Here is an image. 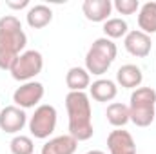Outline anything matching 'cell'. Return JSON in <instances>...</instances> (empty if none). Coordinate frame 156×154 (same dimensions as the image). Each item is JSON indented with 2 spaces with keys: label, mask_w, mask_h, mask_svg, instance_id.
<instances>
[{
  "label": "cell",
  "mask_w": 156,
  "mask_h": 154,
  "mask_svg": "<svg viewBox=\"0 0 156 154\" xmlns=\"http://www.w3.org/2000/svg\"><path fill=\"white\" fill-rule=\"evenodd\" d=\"M66 109L69 116V134L76 142L93 138V109L91 98L85 93H69L66 96Z\"/></svg>",
  "instance_id": "6da1fadb"
},
{
  "label": "cell",
  "mask_w": 156,
  "mask_h": 154,
  "mask_svg": "<svg viewBox=\"0 0 156 154\" xmlns=\"http://www.w3.org/2000/svg\"><path fill=\"white\" fill-rule=\"evenodd\" d=\"M129 102V120L136 127H149L156 120V91L153 87L134 89Z\"/></svg>",
  "instance_id": "7a4b0ae2"
},
{
  "label": "cell",
  "mask_w": 156,
  "mask_h": 154,
  "mask_svg": "<svg viewBox=\"0 0 156 154\" xmlns=\"http://www.w3.org/2000/svg\"><path fill=\"white\" fill-rule=\"evenodd\" d=\"M116 44L109 38H96L93 42V45L89 47L87 54H85V69L89 75L94 76H102L104 73H107V69L113 65L115 58H116Z\"/></svg>",
  "instance_id": "3957f363"
},
{
  "label": "cell",
  "mask_w": 156,
  "mask_h": 154,
  "mask_svg": "<svg viewBox=\"0 0 156 154\" xmlns=\"http://www.w3.org/2000/svg\"><path fill=\"white\" fill-rule=\"evenodd\" d=\"M27 44V37L22 29V24L16 16L5 15L0 18V53L9 54H22Z\"/></svg>",
  "instance_id": "277c9868"
},
{
  "label": "cell",
  "mask_w": 156,
  "mask_h": 154,
  "mask_svg": "<svg viewBox=\"0 0 156 154\" xmlns=\"http://www.w3.org/2000/svg\"><path fill=\"white\" fill-rule=\"evenodd\" d=\"M44 67V58L38 51L31 49V51H24L22 54H18V58L15 60L13 67H11V76L16 82H33V78L38 76Z\"/></svg>",
  "instance_id": "5b68a950"
},
{
  "label": "cell",
  "mask_w": 156,
  "mask_h": 154,
  "mask_svg": "<svg viewBox=\"0 0 156 154\" xmlns=\"http://www.w3.org/2000/svg\"><path fill=\"white\" fill-rule=\"evenodd\" d=\"M56 121H58V114L53 105H47V103L38 105L33 116L29 118V132L37 140H45L55 132Z\"/></svg>",
  "instance_id": "8992f818"
},
{
  "label": "cell",
  "mask_w": 156,
  "mask_h": 154,
  "mask_svg": "<svg viewBox=\"0 0 156 154\" xmlns=\"http://www.w3.org/2000/svg\"><path fill=\"white\" fill-rule=\"evenodd\" d=\"M44 85L40 82H26L13 93V102L20 109H31L44 98Z\"/></svg>",
  "instance_id": "52a82bcc"
},
{
  "label": "cell",
  "mask_w": 156,
  "mask_h": 154,
  "mask_svg": "<svg viewBox=\"0 0 156 154\" xmlns=\"http://www.w3.org/2000/svg\"><path fill=\"white\" fill-rule=\"evenodd\" d=\"M27 123V114L24 109L16 105H7L0 111V129L5 134H16L20 132Z\"/></svg>",
  "instance_id": "ba28073f"
},
{
  "label": "cell",
  "mask_w": 156,
  "mask_h": 154,
  "mask_svg": "<svg viewBox=\"0 0 156 154\" xmlns=\"http://www.w3.org/2000/svg\"><path fill=\"white\" fill-rule=\"evenodd\" d=\"M123 45L127 49L129 54L136 56V58H145L151 49H153V42H151V37L142 33L140 29L138 31H129L123 38Z\"/></svg>",
  "instance_id": "9c48e42d"
},
{
  "label": "cell",
  "mask_w": 156,
  "mask_h": 154,
  "mask_svg": "<svg viewBox=\"0 0 156 154\" xmlns=\"http://www.w3.org/2000/svg\"><path fill=\"white\" fill-rule=\"evenodd\" d=\"M107 149L111 154H136V143L129 131L115 129L107 136Z\"/></svg>",
  "instance_id": "30bf717a"
},
{
  "label": "cell",
  "mask_w": 156,
  "mask_h": 154,
  "mask_svg": "<svg viewBox=\"0 0 156 154\" xmlns=\"http://www.w3.org/2000/svg\"><path fill=\"white\" fill-rule=\"evenodd\" d=\"M82 11L89 22H107L113 11L111 0H85L82 4Z\"/></svg>",
  "instance_id": "8fae6325"
},
{
  "label": "cell",
  "mask_w": 156,
  "mask_h": 154,
  "mask_svg": "<svg viewBox=\"0 0 156 154\" xmlns=\"http://www.w3.org/2000/svg\"><path fill=\"white\" fill-rule=\"evenodd\" d=\"M118 94V87L113 80H105L100 78L96 82H93L89 85V98H93L94 102H113Z\"/></svg>",
  "instance_id": "7c38bea8"
},
{
  "label": "cell",
  "mask_w": 156,
  "mask_h": 154,
  "mask_svg": "<svg viewBox=\"0 0 156 154\" xmlns=\"http://www.w3.org/2000/svg\"><path fill=\"white\" fill-rule=\"evenodd\" d=\"M76 147L78 142L71 134H62V136H56L45 142L40 154H75Z\"/></svg>",
  "instance_id": "4fadbf2b"
},
{
  "label": "cell",
  "mask_w": 156,
  "mask_h": 154,
  "mask_svg": "<svg viewBox=\"0 0 156 154\" xmlns=\"http://www.w3.org/2000/svg\"><path fill=\"white\" fill-rule=\"evenodd\" d=\"M116 82L123 89H138L144 82L142 69L134 64H125L116 71Z\"/></svg>",
  "instance_id": "5bb4252c"
},
{
  "label": "cell",
  "mask_w": 156,
  "mask_h": 154,
  "mask_svg": "<svg viewBox=\"0 0 156 154\" xmlns=\"http://www.w3.org/2000/svg\"><path fill=\"white\" fill-rule=\"evenodd\" d=\"M66 85L69 87V93H85L91 85V75L83 67H71L66 75Z\"/></svg>",
  "instance_id": "9a60e30c"
},
{
  "label": "cell",
  "mask_w": 156,
  "mask_h": 154,
  "mask_svg": "<svg viewBox=\"0 0 156 154\" xmlns=\"http://www.w3.org/2000/svg\"><path fill=\"white\" fill-rule=\"evenodd\" d=\"M26 20H27V26L33 27V29H42L45 26L51 24L53 20V11L51 7L44 5V4H37V5H31L27 15H26Z\"/></svg>",
  "instance_id": "2e32d148"
},
{
  "label": "cell",
  "mask_w": 156,
  "mask_h": 154,
  "mask_svg": "<svg viewBox=\"0 0 156 154\" xmlns=\"http://www.w3.org/2000/svg\"><path fill=\"white\" fill-rule=\"evenodd\" d=\"M138 27L145 35L156 33V2H145L138 11Z\"/></svg>",
  "instance_id": "e0dca14e"
},
{
  "label": "cell",
  "mask_w": 156,
  "mask_h": 154,
  "mask_svg": "<svg viewBox=\"0 0 156 154\" xmlns=\"http://www.w3.org/2000/svg\"><path fill=\"white\" fill-rule=\"evenodd\" d=\"M105 116H107V121L116 127V129H122L129 120V107L125 103H120V102H113L109 103L107 111H105Z\"/></svg>",
  "instance_id": "ac0fdd59"
},
{
  "label": "cell",
  "mask_w": 156,
  "mask_h": 154,
  "mask_svg": "<svg viewBox=\"0 0 156 154\" xmlns=\"http://www.w3.org/2000/svg\"><path fill=\"white\" fill-rule=\"evenodd\" d=\"M104 33H105V38L109 40L122 38L129 33V26L123 18H109L107 22H104Z\"/></svg>",
  "instance_id": "d6986e66"
},
{
  "label": "cell",
  "mask_w": 156,
  "mask_h": 154,
  "mask_svg": "<svg viewBox=\"0 0 156 154\" xmlns=\"http://www.w3.org/2000/svg\"><path fill=\"white\" fill-rule=\"evenodd\" d=\"M9 149H11V154H33L35 152V143L29 136L18 134L11 140Z\"/></svg>",
  "instance_id": "ffe728a7"
},
{
  "label": "cell",
  "mask_w": 156,
  "mask_h": 154,
  "mask_svg": "<svg viewBox=\"0 0 156 154\" xmlns=\"http://www.w3.org/2000/svg\"><path fill=\"white\" fill-rule=\"evenodd\" d=\"M113 7L120 15H134L136 11H140V2L138 0H115Z\"/></svg>",
  "instance_id": "44dd1931"
},
{
  "label": "cell",
  "mask_w": 156,
  "mask_h": 154,
  "mask_svg": "<svg viewBox=\"0 0 156 154\" xmlns=\"http://www.w3.org/2000/svg\"><path fill=\"white\" fill-rule=\"evenodd\" d=\"M5 4H7V7H11V9H24V7H27V5H29V0H20V2L7 0Z\"/></svg>",
  "instance_id": "7402d4cb"
},
{
  "label": "cell",
  "mask_w": 156,
  "mask_h": 154,
  "mask_svg": "<svg viewBox=\"0 0 156 154\" xmlns=\"http://www.w3.org/2000/svg\"><path fill=\"white\" fill-rule=\"evenodd\" d=\"M85 154H105L104 151H89V152H85Z\"/></svg>",
  "instance_id": "603a6c76"
}]
</instances>
